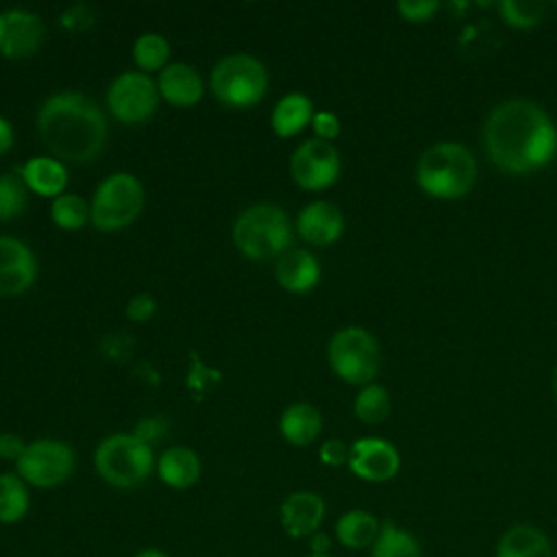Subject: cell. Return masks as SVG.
Returning <instances> with one entry per match:
<instances>
[{
    "label": "cell",
    "instance_id": "obj_24",
    "mask_svg": "<svg viewBox=\"0 0 557 557\" xmlns=\"http://www.w3.org/2000/svg\"><path fill=\"white\" fill-rule=\"evenodd\" d=\"M381 533V522L376 516L363 509H350L339 516L335 524V535L339 544L352 550H361L368 546H374L376 537Z\"/></svg>",
    "mask_w": 557,
    "mask_h": 557
},
{
    "label": "cell",
    "instance_id": "obj_8",
    "mask_svg": "<svg viewBox=\"0 0 557 557\" xmlns=\"http://www.w3.org/2000/svg\"><path fill=\"white\" fill-rule=\"evenodd\" d=\"M326 352L331 370L350 385H370V381L379 374V344L361 326L339 329L331 337Z\"/></svg>",
    "mask_w": 557,
    "mask_h": 557
},
{
    "label": "cell",
    "instance_id": "obj_36",
    "mask_svg": "<svg viewBox=\"0 0 557 557\" xmlns=\"http://www.w3.org/2000/svg\"><path fill=\"white\" fill-rule=\"evenodd\" d=\"M350 448L342 440H326L320 446V461L326 466H342L348 461Z\"/></svg>",
    "mask_w": 557,
    "mask_h": 557
},
{
    "label": "cell",
    "instance_id": "obj_15",
    "mask_svg": "<svg viewBox=\"0 0 557 557\" xmlns=\"http://www.w3.org/2000/svg\"><path fill=\"white\" fill-rule=\"evenodd\" d=\"M298 235L313 246H329L344 231L342 211L329 200H313L302 207L296 220Z\"/></svg>",
    "mask_w": 557,
    "mask_h": 557
},
{
    "label": "cell",
    "instance_id": "obj_39",
    "mask_svg": "<svg viewBox=\"0 0 557 557\" xmlns=\"http://www.w3.org/2000/svg\"><path fill=\"white\" fill-rule=\"evenodd\" d=\"M11 146H13V128H11L9 120H4V117L0 115V157H2L4 152H9Z\"/></svg>",
    "mask_w": 557,
    "mask_h": 557
},
{
    "label": "cell",
    "instance_id": "obj_13",
    "mask_svg": "<svg viewBox=\"0 0 557 557\" xmlns=\"http://www.w3.org/2000/svg\"><path fill=\"white\" fill-rule=\"evenodd\" d=\"M348 466L359 479L370 483H383L394 479L400 470V455L385 440L363 437L350 446Z\"/></svg>",
    "mask_w": 557,
    "mask_h": 557
},
{
    "label": "cell",
    "instance_id": "obj_5",
    "mask_svg": "<svg viewBox=\"0 0 557 557\" xmlns=\"http://www.w3.org/2000/svg\"><path fill=\"white\" fill-rule=\"evenodd\" d=\"M209 87L220 104L231 109H248L259 104L265 96L268 70L252 54H226L213 65Z\"/></svg>",
    "mask_w": 557,
    "mask_h": 557
},
{
    "label": "cell",
    "instance_id": "obj_11",
    "mask_svg": "<svg viewBox=\"0 0 557 557\" xmlns=\"http://www.w3.org/2000/svg\"><path fill=\"white\" fill-rule=\"evenodd\" d=\"M339 154L331 141L307 139L289 159V174L294 183L307 191H322L339 176Z\"/></svg>",
    "mask_w": 557,
    "mask_h": 557
},
{
    "label": "cell",
    "instance_id": "obj_4",
    "mask_svg": "<svg viewBox=\"0 0 557 557\" xmlns=\"http://www.w3.org/2000/svg\"><path fill=\"white\" fill-rule=\"evenodd\" d=\"M233 244L244 257L255 261L281 257L292 244V222L278 205L257 202L237 215Z\"/></svg>",
    "mask_w": 557,
    "mask_h": 557
},
{
    "label": "cell",
    "instance_id": "obj_29",
    "mask_svg": "<svg viewBox=\"0 0 557 557\" xmlns=\"http://www.w3.org/2000/svg\"><path fill=\"white\" fill-rule=\"evenodd\" d=\"M389 394L381 385H363L355 398V416L366 424H379L389 416Z\"/></svg>",
    "mask_w": 557,
    "mask_h": 557
},
{
    "label": "cell",
    "instance_id": "obj_34",
    "mask_svg": "<svg viewBox=\"0 0 557 557\" xmlns=\"http://www.w3.org/2000/svg\"><path fill=\"white\" fill-rule=\"evenodd\" d=\"M157 313V302L150 294L141 292V294H135L128 305H126V315L133 320V322H146L150 320L152 315Z\"/></svg>",
    "mask_w": 557,
    "mask_h": 557
},
{
    "label": "cell",
    "instance_id": "obj_44",
    "mask_svg": "<svg viewBox=\"0 0 557 557\" xmlns=\"http://www.w3.org/2000/svg\"><path fill=\"white\" fill-rule=\"evenodd\" d=\"M553 557H557V550H555V553H553Z\"/></svg>",
    "mask_w": 557,
    "mask_h": 557
},
{
    "label": "cell",
    "instance_id": "obj_40",
    "mask_svg": "<svg viewBox=\"0 0 557 557\" xmlns=\"http://www.w3.org/2000/svg\"><path fill=\"white\" fill-rule=\"evenodd\" d=\"M329 548H331L329 535H324V533H320V531L311 535V550H313L315 555H326Z\"/></svg>",
    "mask_w": 557,
    "mask_h": 557
},
{
    "label": "cell",
    "instance_id": "obj_42",
    "mask_svg": "<svg viewBox=\"0 0 557 557\" xmlns=\"http://www.w3.org/2000/svg\"><path fill=\"white\" fill-rule=\"evenodd\" d=\"M553 392H555V403H557V368H555V374H553Z\"/></svg>",
    "mask_w": 557,
    "mask_h": 557
},
{
    "label": "cell",
    "instance_id": "obj_31",
    "mask_svg": "<svg viewBox=\"0 0 557 557\" xmlns=\"http://www.w3.org/2000/svg\"><path fill=\"white\" fill-rule=\"evenodd\" d=\"M498 13L516 28H531L544 17V4L531 0H503L498 2Z\"/></svg>",
    "mask_w": 557,
    "mask_h": 557
},
{
    "label": "cell",
    "instance_id": "obj_12",
    "mask_svg": "<svg viewBox=\"0 0 557 557\" xmlns=\"http://www.w3.org/2000/svg\"><path fill=\"white\" fill-rule=\"evenodd\" d=\"M46 37L41 17L26 9L0 11V54L4 59H24L39 50Z\"/></svg>",
    "mask_w": 557,
    "mask_h": 557
},
{
    "label": "cell",
    "instance_id": "obj_21",
    "mask_svg": "<svg viewBox=\"0 0 557 557\" xmlns=\"http://www.w3.org/2000/svg\"><path fill=\"white\" fill-rule=\"evenodd\" d=\"M496 557H553V546L542 529L513 524L498 540Z\"/></svg>",
    "mask_w": 557,
    "mask_h": 557
},
{
    "label": "cell",
    "instance_id": "obj_25",
    "mask_svg": "<svg viewBox=\"0 0 557 557\" xmlns=\"http://www.w3.org/2000/svg\"><path fill=\"white\" fill-rule=\"evenodd\" d=\"M28 505H30V496L20 474L2 472L0 474V522L13 524L22 520L28 511Z\"/></svg>",
    "mask_w": 557,
    "mask_h": 557
},
{
    "label": "cell",
    "instance_id": "obj_6",
    "mask_svg": "<svg viewBox=\"0 0 557 557\" xmlns=\"http://www.w3.org/2000/svg\"><path fill=\"white\" fill-rule=\"evenodd\" d=\"M96 472L113 487L128 490L144 483L154 466L150 444L133 433H115L104 437L94 453Z\"/></svg>",
    "mask_w": 557,
    "mask_h": 557
},
{
    "label": "cell",
    "instance_id": "obj_2",
    "mask_svg": "<svg viewBox=\"0 0 557 557\" xmlns=\"http://www.w3.org/2000/svg\"><path fill=\"white\" fill-rule=\"evenodd\" d=\"M37 133L59 161L89 163L107 144V117L87 96L59 91L39 107Z\"/></svg>",
    "mask_w": 557,
    "mask_h": 557
},
{
    "label": "cell",
    "instance_id": "obj_33",
    "mask_svg": "<svg viewBox=\"0 0 557 557\" xmlns=\"http://www.w3.org/2000/svg\"><path fill=\"white\" fill-rule=\"evenodd\" d=\"M59 22L65 30H85L87 26L94 24V13L85 4H72L61 13Z\"/></svg>",
    "mask_w": 557,
    "mask_h": 557
},
{
    "label": "cell",
    "instance_id": "obj_10",
    "mask_svg": "<svg viewBox=\"0 0 557 557\" xmlns=\"http://www.w3.org/2000/svg\"><path fill=\"white\" fill-rule=\"evenodd\" d=\"M24 483L35 487H57L74 470V450L59 440H35L15 463Z\"/></svg>",
    "mask_w": 557,
    "mask_h": 557
},
{
    "label": "cell",
    "instance_id": "obj_9",
    "mask_svg": "<svg viewBox=\"0 0 557 557\" xmlns=\"http://www.w3.org/2000/svg\"><path fill=\"white\" fill-rule=\"evenodd\" d=\"M157 83L139 70L117 74L107 89V107L122 124H144L159 104Z\"/></svg>",
    "mask_w": 557,
    "mask_h": 557
},
{
    "label": "cell",
    "instance_id": "obj_30",
    "mask_svg": "<svg viewBox=\"0 0 557 557\" xmlns=\"http://www.w3.org/2000/svg\"><path fill=\"white\" fill-rule=\"evenodd\" d=\"M28 207V187L13 172L0 174V220H13Z\"/></svg>",
    "mask_w": 557,
    "mask_h": 557
},
{
    "label": "cell",
    "instance_id": "obj_14",
    "mask_svg": "<svg viewBox=\"0 0 557 557\" xmlns=\"http://www.w3.org/2000/svg\"><path fill=\"white\" fill-rule=\"evenodd\" d=\"M37 276L33 250L17 237L0 235V296L24 294Z\"/></svg>",
    "mask_w": 557,
    "mask_h": 557
},
{
    "label": "cell",
    "instance_id": "obj_28",
    "mask_svg": "<svg viewBox=\"0 0 557 557\" xmlns=\"http://www.w3.org/2000/svg\"><path fill=\"white\" fill-rule=\"evenodd\" d=\"M50 218L63 231H78L91 220V207L76 194H61L52 200Z\"/></svg>",
    "mask_w": 557,
    "mask_h": 557
},
{
    "label": "cell",
    "instance_id": "obj_3",
    "mask_svg": "<svg viewBox=\"0 0 557 557\" xmlns=\"http://www.w3.org/2000/svg\"><path fill=\"white\" fill-rule=\"evenodd\" d=\"M476 178V161L455 141H442L424 150L416 165L418 185L433 198L455 200L466 196Z\"/></svg>",
    "mask_w": 557,
    "mask_h": 557
},
{
    "label": "cell",
    "instance_id": "obj_20",
    "mask_svg": "<svg viewBox=\"0 0 557 557\" xmlns=\"http://www.w3.org/2000/svg\"><path fill=\"white\" fill-rule=\"evenodd\" d=\"M159 479L174 487V490H187L191 487L202 472L198 455L187 446H172L168 448L159 461H157Z\"/></svg>",
    "mask_w": 557,
    "mask_h": 557
},
{
    "label": "cell",
    "instance_id": "obj_37",
    "mask_svg": "<svg viewBox=\"0 0 557 557\" xmlns=\"http://www.w3.org/2000/svg\"><path fill=\"white\" fill-rule=\"evenodd\" d=\"M26 446L28 444L17 433H0V459L17 463V459L24 455Z\"/></svg>",
    "mask_w": 557,
    "mask_h": 557
},
{
    "label": "cell",
    "instance_id": "obj_43",
    "mask_svg": "<svg viewBox=\"0 0 557 557\" xmlns=\"http://www.w3.org/2000/svg\"><path fill=\"white\" fill-rule=\"evenodd\" d=\"M309 557H329V555H315V553H311Z\"/></svg>",
    "mask_w": 557,
    "mask_h": 557
},
{
    "label": "cell",
    "instance_id": "obj_27",
    "mask_svg": "<svg viewBox=\"0 0 557 557\" xmlns=\"http://www.w3.org/2000/svg\"><path fill=\"white\" fill-rule=\"evenodd\" d=\"M170 57V44L159 33H144L133 44V61L139 67V72H152L163 70Z\"/></svg>",
    "mask_w": 557,
    "mask_h": 557
},
{
    "label": "cell",
    "instance_id": "obj_7",
    "mask_svg": "<svg viewBox=\"0 0 557 557\" xmlns=\"http://www.w3.org/2000/svg\"><path fill=\"white\" fill-rule=\"evenodd\" d=\"M144 187L128 172L109 174L96 189L91 200V224L98 231L113 233L131 226L144 209Z\"/></svg>",
    "mask_w": 557,
    "mask_h": 557
},
{
    "label": "cell",
    "instance_id": "obj_41",
    "mask_svg": "<svg viewBox=\"0 0 557 557\" xmlns=\"http://www.w3.org/2000/svg\"><path fill=\"white\" fill-rule=\"evenodd\" d=\"M135 557H168V555L161 553L159 548H144V550H139Z\"/></svg>",
    "mask_w": 557,
    "mask_h": 557
},
{
    "label": "cell",
    "instance_id": "obj_17",
    "mask_svg": "<svg viewBox=\"0 0 557 557\" xmlns=\"http://www.w3.org/2000/svg\"><path fill=\"white\" fill-rule=\"evenodd\" d=\"M159 96L172 107H194L205 91L200 74L187 63H170L157 78Z\"/></svg>",
    "mask_w": 557,
    "mask_h": 557
},
{
    "label": "cell",
    "instance_id": "obj_26",
    "mask_svg": "<svg viewBox=\"0 0 557 557\" xmlns=\"http://www.w3.org/2000/svg\"><path fill=\"white\" fill-rule=\"evenodd\" d=\"M372 557H420V546L409 531L385 520L372 546Z\"/></svg>",
    "mask_w": 557,
    "mask_h": 557
},
{
    "label": "cell",
    "instance_id": "obj_32",
    "mask_svg": "<svg viewBox=\"0 0 557 557\" xmlns=\"http://www.w3.org/2000/svg\"><path fill=\"white\" fill-rule=\"evenodd\" d=\"M437 2L435 0H403L396 4L398 13L407 20V22H426L435 11H437Z\"/></svg>",
    "mask_w": 557,
    "mask_h": 557
},
{
    "label": "cell",
    "instance_id": "obj_18",
    "mask_svg": "<svg viewBox=\"0 0 557 557\" xmlns=\"http://www.w3.org/2000/svg\"><path fill=\"white\" fill-rule=\"evenodd\" d=\"M276 281L292 294H305L320 281V263L305 248H289L276 261Z\"/></svg>",
    "mask_w": 557,
    "mask_h": 557
},
{
    "label": "cell",
    "instance_id": "obj_23",
    "mask_svg": "<svg viewBox=\"0 0 557 557\" xmlns=\"http://www.w3.org/2000/svg\"><path fill=\"white\" fill-rule=\"evenodd\" d=\"M313 115L315 113H313L311 98L294 91V94L283 96L274 104L270 124L278 137H292V135H298L313 120Z\"/></svg>",
    "mask_w": 557,
    "mask_h": 557
},
{
    "label": "cell",
    "instance_id": "obj_35",
    "mask_svg": "<svg viewBox=\"0 0 557 557\" xmlns=\"http://www.w3.org/2000/svg\"><path fill=\"white\" fill-rule=\"evenodd\" d=\"M311 126H313L318 139H324V141L335 139L339 135V120L335 113H329V111L315 113L311 120Z\"/></svg>",
    "mask_w": 557,
    "mask_h": 557
},
{
    "label": "cell",
    "instance_id": "obj_22",
    "mask_svg": "<svg viewBox=\"0 0 557 557\" xmlns=\"http://www.w3.org/2000/svg\"><path fill=\"white\" fill-rule=\"evenodd\" d=\"M281 435L294 446L311 444L322 431V416L311 403H292L278 420Z\"/></svg>",
    "mask_w": 557,
    "mask_h": 557
},
{
    "label": "cell",
    "instance_id": "obj_16",
    "mask_svg": "<svg viewBox=\"0 0 557 557\" xmlns=\"http://www.w3.org/2000/svg\"><path fill=\"white\" fill-rule=\"evenodd\" d=\"M324 500L315 492H294L281 503V524L292 537H307L318 533L324 520Z\"/></svg>",
    "mask_w": 557,
    "mask_h": 557
},
{
    "label": "cell",
    "instance_id": "obj_38",
    "mask_svg": "<svg viewBox=\"0 0 557 557\" xmlns=\"http://www.w3.org/2000/svg\"><path fill=\"white\" fill-rule=\"evenodd\" d=\"M163 429H165V422L159 418V416H152V418H144L139 424H137V429H135V437L137 440H141V442H146V444H150L152 440H157L161 433H163Z\"/></svg>",
    "mask_w": 557,
    "mask_h": 557
},
{
    "label": "cell",
    "instance_id": "obj_1",
    "mask_svg": "<svg viewBox=\"0 0 557 557\" xmlns=\"http://www.w3.org/2000/svg\"><path fill=\"white\" fill-rule=\"evenodd\" d=\"M492 161L511 174H527L546 165L557 148L550 117L531 100H507L498 104L483 128Z\"/></svg>",
    "mask_w": 557,
    "mask_h": 557
},
{
    "label": "cell",
    "instance_id": "obj_19",
    "mask_svg": "<svg viewBox=\"0 0 557 557\" xmlns=\"http://www.w3.org/2000/svg\"><path fill=\"white\" fill-rule=\"evenodd\" d=\"M22 181L30 191L46 198H57L67 185V170L59 159L33 157L22 165Z\"/></svg>",
    "mask_w": 557,
    "mask_h": 557
}]
</instances>
